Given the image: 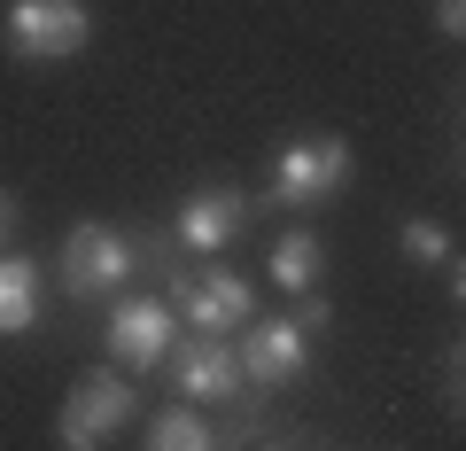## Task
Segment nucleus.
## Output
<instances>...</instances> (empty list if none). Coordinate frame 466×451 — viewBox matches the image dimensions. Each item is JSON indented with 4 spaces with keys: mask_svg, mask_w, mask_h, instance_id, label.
<instances>
[{
    "mask_svg": "<svg viewBox=\"0 0 466 451\" xmlns=\"http://www.w3.org/2000/svg\"><path fill=\"white\" fill-rule=\"evenodd\" d=\"M459 374H466V351H459V343H443V358H435V397H443L451 420L466 413V382H459Z\"/></svg>",
    "mask_w": 466,
    "mask_h": 451,
    "instance_id": "ddd939ff",
    "label": "nucleus"
},
{
    "mask_svg": "<svg viewBox=\"0 0 466 451\" xmlns=\"http://www.w3.org/2000/svg\"><path fill=\"white\" fill-rule=\"evenodd\" d=\"M428 16L443 39H466V0H428Z\"/></svg>",
    "mask_w": 466,
    "mask_h": 451,
    "instance_id": "4468645a",
    "label": "nucleus"
},
{
    "mask_svg": "<svg viewBox=\"0 0 466 451\" xmlns=\"http://www.w3.org/2000/svg\"><path fill=\"white\" fill-rule=\"evenodd\" d=\"M265 272H272V288H280V296H319V281H327V241L296 218V226H280Z\"/></svg>",
    "mask_w": 466,
    "mask_h": 451,
    "instance_id": "1a4fd4ad",
    "label": "nucleus"
},
{
    "mask_svg": "<svg viewBox=\"0 0 466 451\" xmlns=\"http://www.w3.org/2000/svg\"><path fill=\"white\" fill-rule=\"evenodd\" d=\"M272 451H288V444H272Z\"/></svg>",
    "mask_w": 466,
    "mask_h": 451,
    "instance_id": "f3484780",
    "label": "nucleus"
},
{
    "mask_svg": "<svg viewBox=\"0 0 466 451\" xmlns=\"http://www.w3.org/2000/svg\"><path fill=\"white\" fill-rule=\"evenodd\" d=\"M133 420H140V389L116 366H94V374L70 382L63 413H55V444L63 451H109V436H125Z\"/></svg>",
    "mask_w": 466,
    "mask_h": 451,
    "instance_id": "20e7f679",
    "label": "nucleus"
},
{
    "mask_svg": "<svg viewBox=\"0 0 466 451\" xmlns=\"http://www.w3.org/2000/svg\"><path fill=\"white\" fill-rule=\"evenodd\" d=\"M249 218H257V195H241V187H202V195H187L179 210H171V250L179 257H218L233 250V241L249 234Z\"/></svg>",
    "mask_w": 466,
    "mask_h": 451,
    "instance_id": "0eeeda50",
    "label": "nucleus"
},
{
    "mask_svg": "<svg viewBox=\"0 0 466 451\" xmlns=\"http://www.w3.org/2000/svg\"><path fill=\"white\" fill-rule=\"evenodd\" d=\"M179 343V312L164 296H116L109 319H101V351H109L116 374H156Z\"/></svg>",
    "mask_w": 466,
    "mask_h": 451,
    "instance_id": "423d86ee",
    "label": "nucleus"
},
{
    "mask_svg": "<svg viewBox=\"0 0 466 451\" xmlns=\"http://www.w3.org/2000/svg\"><path fill=\"white\" fill-rule=\"evenodd\" d=\"M0 32L16 63H78L94 47V8L86 0H8Z\"/></svg>",
    "mask_w": 466,
    "mask_h": 451,
    "instance_id": "39448f33",
    "label": "nucleus"
},
{
    "mask_svg": "<svg viewBox=\"0 0 466 451\" xmlns=\"http://www.w3.org/2000/svg\"><path fill=\"white\" fill-rule=\"evenodd\" d=\"M334 327V303L327 296H296V312H280V319H249L241 327V382L265 397V389H288V382H303V366H311V343Z\"/></svg>",
    "mask_w": 466,
    "mask_h": 451,
    "instance_id": "7ed1b4c3",
    "label": "nucleus"
},
{
    "mask_svg": "<svg viewBox=\"0 0 466 451\" xmlns=\"http://www.w3.org/2000/svg\"><path fill=\"white\" fill-rule=\"evenodd\" d=\"M140 281V241L125 234V226H109V218H78L63 234V257H55V288H63L70 303H116L133 296Z\"/></svg>",
    "mask_w": 466,
    "mask_h": 451,
    "instance_id": "f03ea898",
    "label": "nucleus"
},
{
    "mask_svg": "<svg viewBox=\"0 0 466 451\" xmlns=\"http://www.w3.org/2000/svg\"><path fill=\"white\" fill-rule=\"evenodd\" d=\"M140 444H148V451H218V420H202L195 405H171V413L148 420Z\"/></svg>",
    "mask_w": 466,
    "mask_h": 451,
    "instance_id": "9b49d317",
    "label": "nucleus"
},
{
    "mask_svg": "<svg viewBox=\"0 0 466 451\" xmlns=\"http://www.w3.org/2000/svg\"><path fill=\"white\" fill-rule=\"evenodd\" d=\"M39 303H47V272H39L32 257L0 250V334H32Z\"/></svg>",
    "mask_w": 466,
    "mask_h": 451,
    "instance_id": "9d476101",
    "label": "nucleus"
},
{
    "mask_svg": "<svg viewBox=\"0 0 466 451\" xmlns=\"http://www.w3.org/2000/svg\"><path fill=\"white\" fill-rule=\"evenodd\" d=\"M171 389H179V405H233L241 397V358H233V343H218V334H195V343H171L164 358Z\"/></svg>",
    "mask_w": 466,
    "mask_h": 451,
    "instance_id": "6e6552de",
    "label": "nucleus"
},
{
    "mask_svg": "<svg viewBox=\"0 0 466 451\" xmlns=\"http://www.w3.org/2000/svg\"><path fill=\"white\" fill-rule=\"evenodd\" d=\"M397 241H404V257H412L420 272H443L451 257H459V250H451V226H443L435 210H412V218L397 226Z\"/></svg>",
    "mask_w": 466,
    "mask_h": 451,
    "instance_id": "f8f14e48",
    "label": "nucleus"
},
{
    "mask_svg": "<svg viewBox=\"0 0 466 451\" xmlns=\"http://www.w3.org/2000/svg\"><path fill=\"white\" fill-rule=\"evenodd\" d=\"M443 296H451V303H466V265H459V257L443 265Z\"/></svg>",
    "mask_w": 466,
    "mask_h": 451,
    "instance_id": "2eb2a0df",
    "label": "nucleus"
},
{
    "mask_svg": "<svg viewBox=\"0 0 466 451\" xmlns=\"http://www.w3.org/2000/svg\"><path fill=\"white\" fill-rule=\"evenodd\" d=\"M16 234V195H8V187H0V241Z\"/></svg>",
    "mask_w": 466,
    "mask_h": 451,
    "instance_id": "dca6fc26",
    "label": "nucleus"
},
{
    "mask_svg": "<svg viewBox=\"0 0 466 451\" xmlns=\"http://www.w3.org/2000/svg\"><path fill=\"white\" fill-rule=\"evenodd\" d=\"M350 179H358V149H350L342 133H296V140H280L272 164H265V210L311 218V210H327V195H342Z\"/></svg>",
    "mask_w": 466,
    "mask_h": 451,
    "instance_id": "f257e3e1",
    "label": "nucleus"
}]
</instances>
